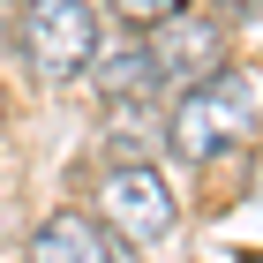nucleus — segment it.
I'll return each instance as SVG.
<instances>
[{
    "mask_svg": "<svg viewBox=\"0 0 263 263\" xmlns=\"http://www.w3.org/2000/svg\"><path fill=\"white\" fill-rule=\"evenodd\" d=\"M30 263H128V248L113 241L98 218H83V211H53V218L30 233Z\"/></svg>",
    "mask_w": 263,
    "mask_h": 263,
    "instance_id": "obj_5",
    "label": "nucleus"
},
{
    "mask_svg": "<svg viewBox=\"0 0 263 263\" xmlns=\"http://www.w3.org/2000/svg\"><path fill=\"white\" fill-rule=\"evenodd\" d=\"M105 203V226H113V241H165L173 233V188L158 181V165H113L98 188Z\"/></svg>",
    "mask_w": 263,
    "mask_h": 263,
    "instance_id": "obj_4",
    "label": "nucleus"
},
{
    "mask_svg": "<svg viewBox=\"0 0 263 263\" xmlns=\"http://www.w3.org/2000/svg\"><path fill=\"white\" fill-rule=\"evenodd\" d=\"M23 53L38 76H83L90 53H98V8H83V0H38V8H23Z\"/></svg>",
    "mask_w": 263,
    "mask_h": 263,
    "instance_id": "obj_3",
    "label": "nucleus"
},
{
    "mask_svg": "<svg viewBox=\"0 0 263 263\" xmlns=\"http://www.w3.org/2000/svg\"><path fill=\"white\" fill-rule=\"evenodd\" d=\"M248 128H263V76L256 68H226V76H211L203 90H188L173 105L165 143L188 165H203V158H218V151H233V143H248Z\"/></svg>",
    "mask_w": 263,
    "mask_h": 263,
    "instance_id": "obj_1",
    "label": "nucleus"
},
{
    "mask_svg": "<svg viewBox=\"0 0 263 263\" xmlns=\"http://www.w3.org/2000/svg\"><path fill=\"white\" fill-rule=\"evenodd\" d=\"M105 151H113V165H151L143 158V151H151V113H143V105H121L113 128H105Z\"/></svg>",
    "mask_w": 263,
    "mask_h": 263,
    "instance_id": "obj_7",
    "label": "nucleus"
},
{
    "mask_svg": "<svg viewBox=\"0 0 263 263\" xmlns=\"http://www.w3.org/2000/svg\"><path fill=\"white\" fill-rule=\"evenodd\" d=\"M90 83H98L113 105H143V90L158 83V68H151V45L136 38V30H121V38H105L98 53H90Z\"/></svg>",
    "mask_w": 263,
    "mask_h": 263,
    "instance_id": "obj_6",
    "label": "nucleus"
},
{
    "mask_svg": "<svg viewBox=\"0 0 263 263\" xmlns=\"http://www.w3.org/2000/svg\"><path fill=\"white\" fill-rule=\"evenodd\" d=\"M0 121H8V113H0Z\"/></svg>",
    "mask_w": 263,
    "mask_h": 263,
    "instance_id": "obj_9",
    "label": "nucleus"
},
{
    "mask_svg": "<svg viewBox=\"0 0 263 263\" xmlns=\"http://www.w3.org/2000/svg\"><path fill=\"white\" fill-rule=\"evenodd\" d=\"M256 188H263V151H256Z\"/></svg>",
    "mask_w": 263,
    "mask_h": 263,
    "instance_id": "obj_8",
    "label": "nucleus"
},
{
    "mask_svg": "<svg viewBox=\"0 0 263 263\" xmlns=\"http://www.w3.org/2000/svg\"><path fill=\"white\" fill-rule=\"evenodd\" d=\"M151 68H158V83H188V90H203L211 76H226V23L218 15H196V8H173V15L151 23Z\"/></svg>",
    "mask_w": 263,
    "mask_h": 263,
    "instance_id": "obj_2",
    "label": "nucleus"
}]
</instances>
